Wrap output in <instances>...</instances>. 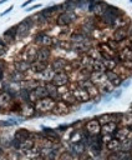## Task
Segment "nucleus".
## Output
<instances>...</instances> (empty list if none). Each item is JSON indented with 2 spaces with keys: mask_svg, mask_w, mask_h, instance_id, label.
<instances>
[{
  "mask_svg": "<svg viewBox=\"0 0 132 160\" xmlns=\"http://www.w3.org/2000/svg\"><path fill=\"white\" fill-rule=\"evenodd\" d=\"M56 100L50 98V97H46L41 100H39L38 103H35V110L36 113H41V114H45V113H49V111H52L55 108H56Z\"/></svg>",
  "mask_w": 132,
  "mask_h": 160,
  "instance_id": "1",
  "label": "nucleus"
},
{
  "mask_svg": "<svg viewBox=\"0 0 132 160\" xmlns=\"http://www.w3.org/2000/svg\"><path fill=\"white\" fill-rule=\"evenodd\" d=\"M49 97V93L46 90V86H38L32 90L27 91V100L29 103H38L39 100Z\"/></svg>",
  "mask_w": 132,
  "mask_h": 160,
  "instance_id": "2",
  "label": "nucleus"
},
{
  "mask_svg": "<svg viewBox=\"0 0 132 160\" xmlns=\"http://www.w3.org/2000/svg\"><path fill=\"white\" fill-rule=\"evenodd\" d=\"M32 19L31 18H25L23 21H20L16 26V35L20 38V39H24L27 34H29V30L31 29L32 26Z\"/></svg>",
  "mask_w": 132,
  "mask_h": 160,
  "instance_id": "3",
  "label": "nucleus"
},
{
  "mask_svg": "<svg viewBox=\"0 0 132 160\" xmlns=\"http://www.w3.org/2000/svg\"><path fill=\"white\" fill-rule=\"evenodd\" d=\"M85 130L89 135L95 136L101 133V124L97 119H91L85 124Z\"/></svg>",
  "mask_w": 132,
  "mask_h": 160,
  "instance_id": "4",
  "label": "nucleus"
},
{
  "mask_svg": "<svg viewBox=\"0 0 132 160\" xmlns=\"http://www.w3.org/2000/svg\"><path fill=\"white\" fill-rule=\"evenodd\" d=\"M74 20H76V14L74 11H64L57 16L56 24L60 26H66V25L71 24Z\"/></svg>",
  "mask_w": 132,
  "mask_h": 160,
  "instance_id": "5",
  "label": "nucleus"
},
{
  "mask_svg": "<svg viewBox=\"0 0 132 160\" xmlns=\"http://www.w3.org/2000/svg\"><path fill=\"white\" fill-rule=\"evenodd\" d=\"M100 54H101V58L104 60H111V59H116L117 56V51H115L107 43H102L100 44Z\"/></svg>",
  "mask_w": 132,
  "mask_h": 160,
  "instance_id": "6",
  "label": "nucleus"
},
{
  "mask_svg": "<svg viewBox=\"0 0 132 160\" xmlns=\"http://www.w3.org/2000/svg\"><path fill=\"white\" fill-rule=\"evenodd\" d=\"M38 50H39V49L34 48L32 45L25 48V49H24V53H23V55H24V59H23V60H25V61L29 63V64L35 63V61H36V56H38Z\"/></svg>",
  "mask_w": 132,
  "mask_h": 160,
  "instance_id": "7",
  "label": "nucleus"
},
{
  "mask_svg": "<svg viewBox=\"0 0 132 160\" xmlns=\"http://www.w3.org/2000/svg\"><path fill=\"white\" fill-rule=\"evenodd\" d=\"M71 93H72V95H74L75 100L79 102V103H87V102L91 99L90 95H89V93H87L85 89H82V88H76V89H74Z\"/></svg>",
  "mask_w": 132,
  "mask_h": 160,
  "instance_id": "8",
  "label": "nucleus"
},
{
  "mask_svg": "<svg viewBox=\"0 0 132 160\" xmlns=\"http://www.w3.org/2000/svg\"><path fill=\"white\" fill-rule=\"evenodd\" d=\"M13 105V95L8 91L0 93V109H9Z\"/></svg>",
  "mask_w": 132,
  "mask_h": 160,
  "instance_id": "9",
  "label": "nucleus"
},
{
  "mask_svg": "<svg viewBox=\"0 0 132 160\" xmlns=\"http://www.w3.org/2000/svg\"><path fill=\"white\" fill-rule=\"evenodd\" d=\"M24 118H32V116H35L36 114V110H35V106L32 105L31 103H25L20 106V111H19Z\"/></svg>",
  "mask_w": 132,
  "mask_h": 160,
  "instance_id": "10",
  "label": "nucleus"
},
{
  "mask_svg": "<svg viewBox=\"0 0 132 160\" xmlns=\"http://www.w3.org/2000/svg\"><path fill=\"white\" fill-rule=\"evenodd\" d=\"M51 83H52V84H54L56 88H59V86H64V85H66V84L69 83V75L66 74L65 71L56 73Z\"/></svg>",
  "mask_w": 132,
  "mask_h": 160,
  "instance_id": "11",
  "label": "nucleus"
},
{
  "mask_svg": "<svg viewBox=\"0 0 132 160\" xmlns=\"http://www.w3.org/2000/svg\"><path fill=\"white\" fill-rule=\"evenodd\" d=\"M117 58L122 64L123 63H131L132 61V49L130 46H126V48L121 49L117 53Z\"/></svg>",
  "mask_w": 132,
  "mask_h": 160,
  "instance_id": "12",
  "label": "nucleus"
},
{
  "mask_svg": "<svg viewBox=\"0 0 132 160\" xmlns=\"http://www.w3.org/2000/svg\"><path fill=\"white\" fill-rule=\"evenodd\" d=\"M128 34H130V30L125 26V28H118V29H116L115 31H113V40L116 41V43H120V41H122V40H125L127 37H128Z\"/></svg>",
  "mask_w": 132,
  "mask_h": 160,
  "instance_id": "13",
  "label": "nucleus"
},
{
  "mask_svg": "<svg viewBox=\"0 0 132 160\" xmlns=\"http://www.w3.org/2000/svg\"><path fill=\"white\" fill-rule=\"evenodd\" d=\"M106 78H107V80H109V83L112 85V86H120V85H122V78H120L113 70H107L106 73Z\"/></svg>",
  "mask_w": 132,
  "mask_h": 160,
  "instance_id": "14",
  "label": "nucleus"
},
{
  "mask_svg": "<svg viewBox=\"0 0 132 160\" xmlns=\"http://www.w3.org/2000/svg\"><path fill=\"white\" fill-rule=\"evenodd\" d=\"M34 40H35V43L41 44L43 48H49V46H51V45L54 44L52 38L49 37V35H46V34H38Z\"/></svg>",
  "mask_w": 132,
  "mask_h": 160,
  "instance_id": "15",
  "label": "nucleus"
},
{
  "mask_svg": "<svg viewBox=\"0 0 132 160\" xmlns=\"http://www.w3.org/2000/svg\"><path fill=\"white\" fill-rule=\"evenodd\" d=\"M90 80H91V83L93 85L95 84H105L107 81V78H106L105 73H95V71H92L91 75H90Z\"/></svg>",
  "mask_w": 132,
  "mask_h": 160,
  "instance_id": "16",
  "label": "nucleus"
},
{
  "mask_svg": "<svg viewBox=\"0 0 132 160\" xmlns=\"http://www.w3.org/2000/svg\"><path fill=\"white\" fill-rule=\"evenodd\" d=\"M68 65V61L64 60V59H55L51 64V69L55 73H60L62 70H65V67Z\"/></svg>",
  "mask_w": 132,
  "mask_h": 160,
  "instance_id": "17",
  "label": "nucleus"
},
{
  "mask_svg": "<svg viewBox=\"0 0 132 160\" xmlns=\"http://www.w3.org/2000/svg\"><path fill=\"white\" fill-rule=\"evenodd\" d=\"M43 132L45 134V136L52 141H59L60 140V135L57 134V132L55 129H51V128L47 126H43Z\"/></svg>",
  "mask_w": 132,
  "mask_h": 160,
  "instance_id": "18",
  "label": "nucleus"
},
{
  "mask_svg": "<svg viewBox=\"0 0 132 160\" xmlns=\"http://www.w3.org/2000/svg\"><path fill=\"white\" fill-rule=\"evenodd\" d=\"M131 136V130L130 128H121V129H117L115 132V138L118 139L120 141H123L125 139Z\"/></svg>",
  "mask_w": 132,
  "mask_h": 160,
  "instance_id": "19",
  "label": "nucleus"
},
{
  "mask_svg": "<svg viewBox=\"0 0 132 160\" xmlns=\"http://www.w3.org/2000/svg\"><path fill=\"white\" fill-rule=\"evenodd\" d=\"M29 135H30V133H29L27 129H18L15 132L14 140H16L18 143H23V141H25V140L29 139Z\"/></svg>",
  "mask_w": 132,
  "mask_h": 160,
  "instance_id": "20",
  "label": "nucleus"
},
{
  "mask_svg": "<svg viewBox=\"0 0 132 160\" xmlns=\"http://www.w3.org/2000/svg\"><path fill=\"white\" fill-rule=\"evenodd\" d=\"M50 58V50L49 48H41L38 50V56H36V61H41V63H47V59Z\"/></svg>",
  "mask_w": 132,
  "mask_h": 160,
  "instance_id": "21",
  "label": "nucleus"
},
{
  "mask_svg": "<svg viewBox=\"0 0 132 160\" xmlns=\"http://www.w3.org/2000/svg\"><path fill=\"white\" fill-rule=\"evenodd\" d=\"M106 148H107V150H110L112 153H118V151H121V141L118 139L113 138L112 140H110L106 144Z\"/></svg>",
  "mask_w": 132,
  "mask_h": 160,
  "instance_id": "22",
  "label": "nucleus"
},
{
  "mask_svg": "<svg viewBox=\"0 0 132 160\" xmlns=\"http://www.w3.org/2000/svg\"><path fill=\"white\" fill-rule=\"evenodd\" d=\"M15 38H16V26H13V28L8 29L5 33H4V39L9 44L14 43L15 41Z\"/></svg>",
  "mask_w": 132,
  "mask_h": 160,
  "instance_id": "23",
  "label": "nucleus"
},
{
  "mask_svg": "<svg viewBox=\"0 0 132 160\" xmlns=\"http://www.w3.org/2000/svg\"><path fill=\"white\" fill-rule=\"evenodd\" d=\"M116 130H117V124H116V121H112V123H109V124H105L104 126H101V132H102L104 134L112 135Z\"/></svg>",
  "mask_w": 132,
  "mask_h": 160,
  "instance_id": "24",
  "label": "nucleus"
},
{
  "mask_svg": "<svg viewBox=\"0 0 132 160\" xmlns=\"http://www.w3.org/2000/svg\"><path fill=\"white\" fill-rule=\"evenodd\" d=\"M30 69L34 73H43L44 70L47 69V63H41V61H35L30 65Z\"/></svg>",
  "mask_w": 132,
  "mask_h": 160,
  "instance_id": "25",
  "label": "nucleus"
},
{
  "mask_svg": "<svg viewBox=\"0 0 132 160\" xmlns=\"http://www.w3.org/2000/svg\"><path fill=\"white\" fill-rule=\"evenodd\" d=\"M71 150H72V153H74L75 155H81V154H84V153H85V150H86L84 141L74 143V144H72V146H71Z\"/></svg>",
  "mask_w": 132,
  "mask_h": 160,
  "instance_id": "26",
  "label": "nucleus"
},
{
  "mask_svg": "<svg viewBox=\"0 0 132 160\" xmlns=\"http://www.w3.org/2000/svg\"><path fill=\"white\" fill-rule=\"evenodd\" d=\"M30 65H31V64L26 63L25 60H20V61L15 63V68H16V71H19V73H21V74H23L24 71L29 70V69H30Z\"/></svg>",
  "mask_w": 132,
  "mask_h": 160,
  "instance_id": "27",
  "label": "nucleus"
},
{
  "mask_svg": "<svg viewBox=\"0 0 132 160\" xmlns=\"http://www.w3.org/2000/svg\"><path fill=\"white\" fill-rule=\"evenodd\" d=\"M90 150L95 155H98L101 153V141H100V139H96L90 144Z\"/></svg>",
  "mask_w": 132,
  "mask_h": 160,
  "instance_id": "28",
  "label": "nucleus"
},
{
  "mask_svg": "<svg viewBox=\"0 0 132 160\" xmlns=\"http://www.w3.org/2000/svg\"><path fill=\"white\" fill-rule=\"evenodd\" d=\"M98 121H100V124H109V123H112L116 120V115L115 114H102L100 118L97 119Z\"/></svg>",
  "mask_w": 132,
  "mask_h": 160,
  "instance_id": "29",
  "label": "nucleus"
},
{
  "mask_svg": "<svg viewBox=\"0 0 132 160\" xmlns=\"http://www.w3.org/2000/svg\"><path fill=\"white\" fill-rule=\"evenodd\" d=\"M92 71L95 73H106V68L104 65V63L100 60H95L92 64Z\"/></svg>",
  "mask_w": 132,
  "mask_h": 160,
  "instance_id": "30",
  "label": "nucleus"
},
{
  "mask_svg": "<svg viewBox=\"0 0 132 160\" xmlns=\"http://www.w3.org/2000/svg\"><path fill=\"white\" fill-rule=\"evenodd\" d=\"M34 145H35L34 140L27 139V140H25V141L20 143V145H19V149H20V150H23V151H30L32 148H34Z\"/></svg>",
  "mask_w": 132,
  "mask_h": 160,
  "instance_id": "31",
  "label": "nucleus"
},
{
  "mask_svg": "<svg viewBox=\"0 0 132 160\" xmlns=\"http://www.w3.org/2000/svg\"><path fill=\"white\" fill-rule=\"evenodd\" d=\"M55 71L51 69V68H47L46 70H44L43 73H41V76H43V79L45 80V81H47V83H51L52 81V79H54V76H55Z\"/></svg>",
  "mask_w": 132,
  "mask_h": 160,
  "instance_id": "32",
  "label": "nucleus"
},
{
  "mask_svg": "<svg viewBox=\"0 0 132 160\" xmlns=\"http://www.w3.org/2000/svg\"><path fill=\"white\" fill-rule=\"evenodd\" d=\"M61 100H62V103L69 104V105H72L76 102L75 98H74V95H72V93H65V94H62L61 95Z\"/></svg>",
  "mask_w": 132,
  "mask_h": 160,
  "instance_id": "33",
  "label": "nucleus"
},
{
  "mask_svg": "<svg viewBox=\"0 0 132 160\" xmlns=\"http://www.w3.org/2000/svg\"><path fill=\"white\" fill-rule=\"evenodd\" d=\"M132 150V138H127L123 141H121V151H130Z\"/></svg>",
  "mask_w": 132,
  "mask_h": 160,
  "instance_id": "34",
  "label": "nucleus"
},
{
  "mask_svg": "<svg viewBox=\"0 0 132 160\" xmlns=\"http://www.w3.org/2000/svg\"><path fill=\"white\" fill-rule=\"evenodd\" d=\"M102 63H104V65H105V68H106V71H107V70H115V68L117 67V64H118L116 59L102 60Z\"/></svg>",
  "mask_w": 132,
  "mask_h": 160,
  "instance_id": "35",
  "label": "nucleus"
},
{
  "mask_svg": "<svg viewBox=\"0 0 132 160\" xmlns=\"http://www.w3.org/2000/svg\"><path fill=\"white\" fill-rule=\"evenodd\" d=\"M46 90H47V93H49V97H50V98H52V99H55V97L57 98V90H56V86H55L52 83H49V84L46 85Z\"/></svg>",
  "mask_w": 132,
  "mask_h": 160,
  "instance_id": "36",
  "label": "nucleus"
},
{
  "mask_svg": "<svg viewBox=\"0 0 132 160\" xmlns=\"http://www.w3.org/2000/svg\"><path fill=\"white\" fill-rule=\"evenodd\" d=\"M57 9H60V5H54V6L46 8V9H45V10H43L41 13H43V15H44V16L47 19V18H49V16H51V15H52V14H54V13H55Z\"/></svg>",
  "mask_w": 132,
  "mask_h": 160,
  "instance_id": "37",
  "label": "nucleus"
},
{
  "mask_svg": "<svg viewBox=\"0 0 132 160\" xmlns=\"http://www.w3.org/2000/svg\"><path fill=\"white\" fill-rule=\"evenodd\" d=\"M71 40H72L74 44H75V43H82V41L86 40V38H85V34L77 33V34H74V35L71 37Z\"/></svg>",
  "mask_w": 132,
  "mask_h": 160,
  "instance_id": "38",
  "label": "nucleus"
},
{
  "mask_svg": "<svg viewBox=\"0 0 132 160\" xmlns=\"http://www.w3.org/2000/svg\"><path fill=\"white\" fill-rule=\"evenodd\" d=\"M86 91L89 93V95H90V98H95L96 95L98 94V91H97V88H96V85H91V86H89L87 89H86Z\"/></svg>",
  "mask_w": 132,
  "mask_h": 160,
  "instance_id": "39",
  "label": "nucleus"
},
{
  "mask_svg": "<svg viewBox=\"0 0 132 160\" xmlns=\"http://www.w3.org/2000/svg\"><path fill=\"white\" fill-rule=\"evenodd\" d=\"M71 140H72L74 143H77V141H81V140H82V136H81V132H80V130H76V132L74 133V135H72V138H71Z\"/></svg>",
  "mask_w": 132,
  "mask_h": 160,
  "instance_id": "40",
  "label": "nucleus"
},
{
  "mask_svg": "<svg viewBox=\"0 0 132 160\" xmlns=\"http://www.w3.org/2000/svg\"><path fill=\"white\" fill-rule=\"evenodd\" d=\"M102 90L106 91V93H112V91H113V86H112L110 83H109L107 85H106V84H102Z\"/></svg>",
  "mask_w": 132,
  "mask_h": 160,
  "instance_id": "41",
  "label": "nucleus"
},
{
  "mask_svg": "<svg viewBox=\"0 0 132 160\" xmlns=\"http://www.w3.org/2000/svg\"><path fill=\"white\" fill-rule=\"evenodd\" d=\"M113 139V136L112 135H109V134H104L102 135V138H101V140H102V143H105V144H107L110 140H112Z\"/></svg>",
  "mask_w": 132,
  "mask_h": 160,
  "instance_id": "42",
  "label": "nucleus"
},
{
  "mask_svg": "<svg viewBox=\"0 0 132 160\" xmlns=\"http://www.w3.org/2000/svg\"><path fill=\"white\" fill-rule=\"evenodd\" d=\"M35 19H38V23H44V21H46V18L43 15V13H39L38 16H35Z\"/></svg>",
  "mask_w": 132,
  "mask_h": 160,
  "instance_id": "43",
  "label": "nucleus"
},
{
  "mask_svg": "<svg viewBox=\"0 0 132 160\" xmlns=\"http://www.w3.org/2000/svg\"><path fill=\"white\" fill-rule=\"evenodd\" d=\"M107 160H120V154L118 153H112Z\"/></svg>",
  "mask_w": 132,
  "mask_h": 160,
  "instance_id": "44",
  "label": "nucleus"
},
{
  "mask_svg": "<svg viewBox=\"0 0 132 160\" xmlns=\"http://www.w3.org/2000/svg\"><path fill=\"white\" fill-rule=\"evenodd\" d=\"M121 94H122V90H117V91H113V93L111 94V97L117 99V98H120V97H121Z\"/></svg>",
  "mask_w": 132,
  "mask_h": 160,
  "instance_id": "45",
  "label": "nucleus"
},
{
  "mask_svg": "<svg viewBox=\"0 0 132 160\" xmlns=\"http://www.w3.org/2000/svg\"><path fill=\"white\" fill-rule=\"evenodd\" d=\"M41 6H43L41 4H36V5H32V6L27 8V9H26V11H31V10H35V9H39V8H41Z\"/></svg>",
  "mask_w": 132,
  "mask_h": 160,
  "instance_id": "46",
  "label": "nucleus"
},
{
  "mask_svg": "<svg viewBox=\"0 0 132 160\" xmlns=\"http://www.w3.org/2000/svg\"><path fill=\"white\" fill-rule=\"evenodd\" d=\"M13 9H14V5H10V6H9V8H8L5 11H3V13H2V16H5L6 14H9V13H10Z\"/></svg>",
  "mask_w": 132,
  "mask_h": 160,
  "instance_id": "47",
  "label": "nucleus"
},
{
  "mask_svg": "<svg viewBox=\"0 0 132 160\" xmlns=\"http://www.w3.org/2000/svg\"><path fill=\"white\" fill-rule=\"evenodd\" d=\"M3 54H5V45L0 41V56H2Z\"/></svg>",
  "mask_w": 132,
  "mask_h": 160,
  "instance_id": "48",
  "label": "nucleus"
},
{
  "mask_svg": "<svg viewBox=\"0 0 132 160\" xmlns=\"http://www.w3.org/2000/svg\"><path fill=\"white\" fill-rule=\"evenodd\" d=\"M32 3V0H29V2H26V3H23V5H21V8H26L27 5H30Z\"/></svg>",
  "mask_w": 132,
  "mask_h": 160,
  "instance_id": "49",
  "label": "nucleus"
},
{
  "mask_svg": "<svg viewBox=\"0 0 132 160\" xmlns=\"http://www.w3.org/2000/svg\"><path fill=\"white\" fill-rule=\"evenodd\" d=\"M130 84H131V80H127V81H125V83H122V86H123V88H127V86H128Z\"/></svg>",
  "mask_w": 132,
  "mask_h": 160,
  "instance_id": "50",
  "label": "nucleus"
},
{
  "mask_svg": "<svg viewBox=\"0 0 132 160\" xmlns=\"http://www.w3.org/2000/svg\"><path fill=\"white\" fill-rule=\"evenodd\" d=\"M85 160H95L93 158H91V156H86V159Z\"/></svg>",
  "mask_w": 132,
  "mask_h": 160,
  "instance_id": "51",
  "label": "nucleus"
},
{
  "mask_svg": "<svg viewBox=\"0 0 132 160\" xmlns=\"http://www.w3.org/2000/svg\"><path fill=\"white\" fill-rule=\"evenodd\" d=\"M5 3V0H2V2H0V5H2V4H4Z\"/></svg>",
  "mask_w": 132,
  "mask_h": 160,
  "instance_id": "52",
  "label": "nucleus"
},
{
  "mask_svg": "<svg viewBox=\"0 0 132 160\" xmlns=\"http://www.w3.org/2000/svg\"><path fill=\"white\" fill-rule=\"evenodd\" d=\"M40 160H43V159H40Z\"/></svg>",
  "mask_w": 132,
  "mask_h": 160,
  "instance_id": "53",
  "label": "nucleus"
}]
</instances>
